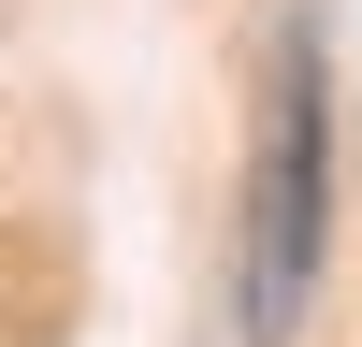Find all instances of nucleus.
<instances>
[{
	"label": "nucleus",
	"mask_w": 362,
	"mask_h": 347,
	"mask_svg": "<svg viewBox=\"0 0 362 347\" xmlns=\"http://www.w3.org/2000/svg\"><path fill=\"white\" fill-rule=\"evenodd\" d=\"M319 260H334V58L319 15L276 29V73H261V145H247V231H232V333L290 347L319 304Z\"/></svg>",
	"instance_id": "f257e3e1"
}]
</instances>
